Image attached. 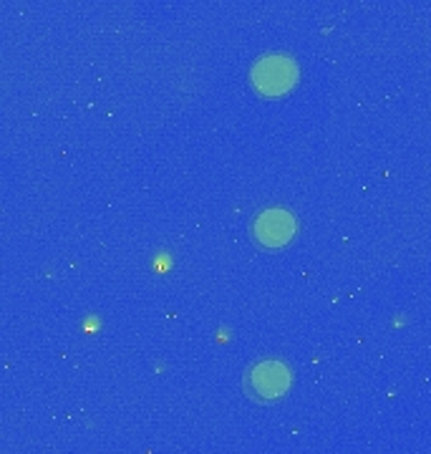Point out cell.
<instances>
[{
	"instance_id": "obj_3",
	"label": "cell",
	"mask_w": 431,
	"mask_h": 454,
	"mask_svg": "<svg viewBox=\"0 0 431 454\" xmlns=\"http://www.w3.org/2000/svg\"><path fill=\"white\" fill-rule=\"evenodd\" d=\"M295 232H298V223L283 207L263 210L253 223V235L263 247H283L295 238Z\"/></svg>"
},
{
	"instance_id": "obj_1",
	"label": "cell",
	"mask_w": 431,
	"mask_h": 454,
	"mask_svg": "<svg viewBox=\"0 0 431 454\" xmlns=\"http://www.w3.org/2000/svg\"><path fill=\"white\" fill-rule=\"evenodd\" d=\"M298 76H301L298 64L283 53L263 56L250 68V83L255 86L257 94L265 98L286 97L287 91L298 83Z\"/></svg>"
},
{
	"instance_id": "obj_2",
	"label": "cell",
	"mask_w": 431,
	"mask_h": 454,
	"mask_svg": "<svg viewBox=\"0 0 431 454\" xmlns=\"http://www.w3.org/2000/svg\"><path fill=\"white\" fill-rule=\"evenodd\" d=\"M290 384H293V373L283 361H260L247 372L245 379L247 394L255 396L257 402H275L286 396Z\"/></svg>"
}]
</instances>
